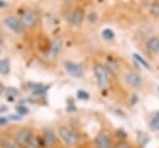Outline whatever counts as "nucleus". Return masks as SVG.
Wrapping results in <instances>:
<instances>
[{
    "instance_id": "nucleus-1",
    "label": "nucleus",
    "mask_w": 159,
    "mask_h": 148,
    "mask_svg": "<svg viewBox=\"0 0 159 148\" xmlns=\"http://www.w3.org/2000/svg\"><path fill=\"white\" fill-rule=\"evenodd\" d=\"M56 133H57V138H60L62 144L67 148H76L81 142L78 133L66 123L58 124L56 128Z\"/></svg>"
},
{
    "instance_id": "nucleus-2",
    "label": "nucleus",
    "mask_w": 159,
    "mask_h": 148,
    "mask_svg": "<svg viewBox=\"0 0 159 148\" xmlns=\"http://www.w3.org/2000/svg\"><path fill=\"white\" fill-rule=\"evenodd\" d=\"M93 73H94V78H96L97 86L99 88H107L109 86V71L104 65L94 63Z\"/></svg>"
},
{
    "instance_id": "nucleus-3",
    "label": "nucleus",
    "mask_w": 159,
    "mask_h": 148,
    "mask_svg": "<svg viewBox=\"0 0 159 148\" xmlns=\"http://www.w3.org/2000/svg\"><path fill=\"white\" fill-rule=\"evenodd\" d=\"M123 80H124V83L132 90H140L143 87V78L140 73L137 71H133V70L127 71L123 75Z\"/></svg>"
},
{
    "instance_id": "nucleus-4",
    "label": "nucleus",
    "mask_w": 159,
    "mask_h": 148,
    "mask_svg": "<svg viewBox=\"0 0 159 148\" xmlns=\"http://www.w3.org/2000/svg\"><path fill=\"white\" fill-rule=\"evenodd\" d=\"M20 21H21V24H22V26H24L25 30H32V29H35V26L37 25L39 16H37V14H36L34 10L29 9V10H25V11L21 14Z\"/></svg>"
},
{
    "instance_id": "nucleus-5",
    "label": "nucleus",
    "mask_w": 159,
    "mask_h": 148,
    "mask_svg": "<svg viewBox=\"0 0 159 148\" xmlns=\"http://www.w3.org/2000/svg\"><path fill=\"white\" fill-rule=\"evenodd\" d=\"M66 20L73 27L81 26L83 20H84V11H83V9L82 7H73V9H71L68 11V14L66 15Z\"/></svg>"
},
{
    "instance_id": "nucleus-6",
    "label": "nucleus",
    "mask_w": 159,
    "mask_h": 148,
    "mask_svg": "<svg viewBox=\"0 0 159 148\" xmlns=\"http://www.w3.org/2000/svg\"><path fill=\"white\" fill-rule=\"evenodd\" d=\"M94 148H114V142L111 134L106 131H101L93 139Z\"/></svg>"
},
{
    "instance_id": "nucleus-7",
    "label": "nucleus",
    "mask_w": 159,
    "mask_h": 148,
    "mask_svg": "<svg viewBox=\"0 0 159 148\" xmlns=\"http://www.w3.org/2000/svg\"><path fill=\"white\" fill-rule=\"evenodd\" d=\"M41 142L42 147L45 148H52L57 142V133L51 127H45L41 133Z\"/></svg>"
},
{
    "instance_id": "nucleus-8",
    "label": "nucleus",
    "mask_w": 159,
    "mask_h": 148,
    "mask_svg": "<svg viewBox=\"0 0 159 148\" xmlns=\"http://www.w3.org/2000/svg\"><path fill=\"white\" fill-rule=\"evenodd\" d=\"M4 25H5L10 31H12V32L16 34V35H20V34H22V32L25 31V29H24V26H22L20 19L16 17V16H14V15H7V16H5V17H4Z\"/></svg>"
},
{
    "instance_id": "nucleus-9",
    "label": "nucleus",
    "mask_w": 159,
    "mask_h": 148,
    "mask_svg": "<svg viewBox=\"0 0 159 148\" xmlns=\"http://www.w3.org/2000/svg\"><path fill=\"white\" fill-rule=\"evenodd\" d=\"M63 68L73 78H82L84 76V70H83L82 65H80L75 61H68V60L65 61L63 62Z\"/></svg>"
},
{
    "instance_id": "nucleus-10",
    "label": "nucleus",
    "mask_w": 159,
    "mask_h": 148,
    "mask_svg": "<svg viewBox=\"0 0 159 148\" xmlns=\"http://www.w3.org/2000/svg\"><path fill=\"white\" fill-rule=\"evenodd\" d=\"M62 45H63V41H62V37L61 36H56L52 39V41L50 42V46H48V50H47V57L50 60H56L62 50Z\"/></svg>"
},
{
    "instance_id": "nucleus-11",
    "label": "nucleus",
    "mask_w": 159,
    "mask_h": 148,
    "mask_svg": "<svg viewBox=\"0 0 159 148\" xmlns=\"http://www.w3.org/2000/svg\"><path fill=\"white\" fill-rule=\"evenodd\" d=\"M32 133H34V132H32V129H31L30 127H21V128H19V129H16V131L14 132L12 138L17 142V144H19L21 148H24V146L26 144L27 139L30 138V136H31Z\"/></svg>"
},
{
    "instance_id": "nucleus-12",
    "label": "nucleus",
    "mask_w": 159,
    "mask_h": 148,
    "mask_svg": "<svg viewBox=\"0 0 159 148\" xmlns=\"http://www.w3.org/2000/svg\"><path fill=\"white\" fill-rule=\"evenodd\" d=\"M145 49L150 53H158L159 52V36L154 35L149 37L145 42Z\"/></svg>"
},
{
    "instance_id": "nucleus-13",
    "label": "nucleus",
    "mask_w": 159,
    "mask_h": 148,
    "mask_svg": "<svg viewBox=\"0 0 159 148\" xmlns=\"http://www.w3.org/2000/svg\"><path fill=\"white\" fill-rule=\"evenodd\" d=\"M0 148H21L12 137L0 136Z\"/></svg>"
},
{
    "instance_id": "nucleus-14",
    "label": "nucleus",
    "mask_w": 159,
    "mask_h": 148,
    "mask_svg": "<svg viewBox=\"0 0 159 148\" xmlns=\"http://www.w3.org/2000/svg\"><path fill=\"white\" fill-rule=\"evenodd\" d=\"M42 147V142H41V136H37L35 133H32L30 136V138L27 139L26 144L24 146V148H41Z\"/></svg>"
},
{
    "instance_id": "nucleus-15",
    "label": "nucleus",
    "mask_w": 159,
    "mask_h": 148,
    "mask_svg": "<svg viewBox=\"0 0 159 148\" xmlns=\"http://www.w3.org/2000/svg\"><path fill=\"white\" fill-rule=\"evenodd\" d=\"M10 73V61L7 58H1L0 60V75L6 76Z\"/></svg>"
},
{
    "instance_id": "nucleus-16",
    "label": "nucleus",
    "mask_w": 159,
    "mask_h": 148,
    "mask_svg": "<svg viewBox=\"0 0 159 148\" xmlns=\"http://www.w3.org/2000/svg\"><path fill=\"white\" fill-rule=\"evenodd\" d=\"M149 128L152 131H159V111L150 118V121H149Z\"/></svg>"
},
{
    "instance_id": "nucleus-17",
    "label": "nucleus",
    "mask_w": 159,
    "mask_h": 148,
    "mask_svg": "<svg viewBox=\"0 0 159 148\" xmlns=\"http://www.w3.org/2000/svg\"><path fill=\"white\" fill-rule=\"evenodd\" d=\"M149 14L152 16H154V17H159V2L153 1L149 5Z\"/></svg>"
},
{
    "instance_id": "nucleus-18",
    "label": "nucleus",
    "mask_w": 159,
    "mask_h": 148,
    "mask_svg": "<svg viewBox=\"0 0 159 148\" xmlns=\"http://www.w3.org/2000/svg\"><path fill=\"white\" fill-rule=\"evenodd\" d=\"M114 32H113V30L112 29H104L103 31H102V37L104 39V40H113L114 39Z\"/></svg>"
},
{
    "instance_id": "nucleus-19",
    "label": "nucleus",
    "mask_w": 159,
    "mask_h": 148,
    "mask_svg": "<svg viewBox=\"0 0 159 148\" xmlns=\"http://www.w3.org/2000/svg\"><path fill=\"white\" fill-rule=\"evenodd\" d=\"M133 57H134V60L140 65V66H143V67H145V68H149V65H148V62L140 56V55H138V53H133Z\"/></svg>"
},
{
    "instance_id": "nucleus-20",
    "label": "nucleus",
    "mask_w": 159,
    "mask_h": 148,
    "mask_svg": "<svg viewBox=\"0 0 159 148\" xmlns=\"http://www.w3.org/2000/svg\"><path fill=\"white\" fill-rule=\"evenodd\" d=\"M5 92H6V96H7V97L15 98V97L19 96V90L15 88V87H7V88L5 90Z\"/></svg>"
},
{
    "instance_id": "nucleus-21",
    "label": "nucleus",
    "mask_w": 159,
    "mask_h": 148,
    "mask_svg": "<svg viewBox=\"0 0 159 148\" xmlns=\"http://www.w3.org/2000/svg\"><path fill=\"white\" fill-rule=\"evenodd\" d=\"M77 98L83 99V101H87V99H89V93L86 92V91H83V90H78L77 91Z\"/></svg>"
},
{
    "instance_id": "nucleus-22",
    "label": "nucleus",
    "mask_w": 159,
    "mask_h": 148,
    "mask_svg": "<svg viewBox=\"0 0 159 148\" xmlns=\"http://www.w3.org/2000/svg\"><path fill=\"white\" fill-rule=\"evenodd\" d=\"M97 19H98V16H97V12L96 11H92V12H89L87 15V20H88L89 24H94L97 21Z\"/></svg>"
},
{
    "instance_id": "nucleus-23",
    "label": "nucleus",
    "mask_w": 159,
    "mask_h": 148,
    "mask_svg": "<svg viewBox=\"0 0 159 148\" xmlns=\"http://www.w3.org/2000/svg\"><path fill=\"white\" fill-rule=\"evenodd\" d=\"M107 65H108V71H116L117 68H118V65H117V62L116 61H113V60H111V58H108V61H107Z\"/></svg>"
},
{
    "instance_id": "nucleus-24",
    "label": "nucleus",
    "mask_w": 159,
    "mask_h": 148,
    "mask_svg": "<svg viewBox=\"0 0 159 148\" xmlns=\"http://www.w3.org/2000/svg\"><path fill=\"white\" fill-rule=\"evenodd\" d=\"M16 111H17V113H19V114L25 116V114H27L29 108H27L26 106H24V104H20V106H17V107H16Z\"/></svg>"
},
{
    "instance_id": "nucleus-25",
    "label": "nucleus",
    "mask_w": 159,
    "mask_h": 148,
    "mask_svg": "<svg viewBox=\"0 0 159 148\" xmlns=\"http://www.w3.org/2000/svg\"><path fill=\"white\" fill-rule=\"evenodd\" d=\"M114 148H132V146L124 141H119L117 144H114Z\"/></svg>"
},
{
    "instance_id": "nucleus-26",
    "label": "nucleus",
    "mask_w": 159,
    "mask_h": 148,
    "mask_svg": "<svg viewBox=\"0 0 159 148\" xmlns=\"http://www.w3.org/2000/svg\"><path fill=\"white\" fill-rule=\"evenodd\" d=\"M7 118H9L10 121H20V119L22 118V116L19 114V113H16V114H10Z\"/></svg>"
},
{
    "instance_id": "nucleus-27",
    "label": "nucleus",
    "mask_w": 159,
    "mask_h": 148,
    "mask_svg": "<svg viewBox=\"0 0 159 148\" xmlns=\"http://www.w3.org/2000/svg\"><path fill=\"white\" fill-rule=\"evenodd\" d=\"M7 121H9V118H6V117H4V116H0V127H1V126H5V124L7 123Z\"/></svg>"
},
{
    "instance_id": "nucleus-28",
    "label": "nucleus",
    "mask_w": 159,
    "mask_h": 148,
    "mask_svg": "<svg viewBox=\"0 0 159 148\" xmlns=\"http://www.w3.org/2000/svg\"><path fill=\"white\" fill-rule=\"evenodd\" d=\"M139 1H140L143 5H150V4H152L154 0H139Z\"/></svg>"
},
{
    "instance_id": "nucleus-29",
    "label": "nucleus",
    "mask_w": 159,
    "mask_h": 148,
    "mask_svg": "<svg viewBox=\"0 0 159 148\" xmlns=\"http://www.w3.org/2000/svg\"><path fill=\"white\" fill-rule=\"evenodd\" d=\"M4 92H5V87H4V83H2V82H0V96H1Z\"/></svg>"
},
{
    "instance_id": "nucleus-30",
    "label": "nucleus",
    "mask_w": 159,
    "mask_h": 148,
    "mask_svg": "<svg viewBox=\"0 0 159 148\" xmlns=\"http://www.w3.org/2000/svg\"><path fill=\"white\" fill-rule=\"evenodd\" d=\"M7 6V4L5 2V1H2V0H0V9H5Z\"/></svg>"
},
{
    "instance_id": "nucleus-31",
    "label": "nucleus",
    "mask_w": 159,
    "mask_h": 148,
    "mask_svg": "<svg viewBox=\"0 0 159 148\" xmlns=\"http://www.w3.org/2000/svg\"><path fill=\"white\" fill-rule=\"evenodd\" d=\"M6 109H7V107H5V106H1V107H0V113H4V112H6Z\"/></svg>"
},
{
    "instance_id": "nucleus-32",
    "label": "nucleus",
    "mask_w": 159,
    "mask_h": 148,
    "mask_svg": "<svg viewBox=\"0 0 159 148\" xmlns=\"http://www.w3.org/2000/svg\"><path fill=\"white\" fill-rule=\"evenodd\" d=\"M2 41H4V36H2V34L0 32V44H1Z\"/></svg>"
},
{
    "instance_id": "nucleus-33",
    "label": "nucleus",
    "mask_w": 159,
    "mask_h": 148,
    "mask_svg": "<svg viewBox=\"0 0 159 148\" xmlns=\"http://www.w3.org/2000/svg\"><path fill=\"white\" fill-rule=\"evenodd\" d=\"M61 1H63V2H72V1H75V0H61Z\"/></svg>"
},
{
    "instance_id": "nucleus-34",
    "label": "nucleus",
    "mask_w": 159,
    "mask_h": 148,
    "mask_svg": "<svg viewBox=\"0 0 159 148\" xmlns=\"http://www.w3.org/2000/svg\"><path fill=\"white\" fill-rule=\"evenodd\" d=\"M158 92H159V86H158Z\"/></svg>"
},
{
    "instance_id": "nucleus-35",
    "label": "nucleus",
    "mask_w": 159,
    "mask_h": 148,
    "mask_svg": "<svg viewBox=\"0 0 159 148\" xmlns=\"http://www.w3.org/2000/svg\"><path fill=\"white\" fill-rule=\"evenodd\" d=\"M0 53H1V50H0Z\"/></svg>"
}]
</instances>
